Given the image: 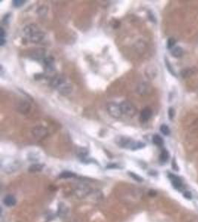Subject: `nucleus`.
<instances>
[{"label":"nucleus","instance_id":"obj_16","mask_svg":"<svg viewBox=\"0 0 198 222\" xmlns=\"http://www.w3.org/2000/svg\"><path fill=\"white\" fill-rule=\"evenodd\" d=\"M152 141L153 143L155 144V145L157 146H162L163 144V143H164L163 138L159 135H154L152 138Z\"/></svg>","mask_w":198,"mask_h":222},{"label":"nucleus","instance_id":"obj_7","mask_svg":"<svg viewBox=\"0 0 198 222\" xmlns=\"http://www.w3.org/2000/svg\"><path fill=\"white\" fill-rule=\"evenodd\" d=\"M32 133L37 138L41 139L48 135V130L43 127H36L32 130Z\"/></svg>","mask_w":198,"mask_h":222},{"label":"nucleus","instance_id":"obj_19","mask_svg":"<svg viewBox=\"0 0 198 222\" xmlns=\"http://www.w3.org/2000/svg\"><path fill=\"white\" fill-rule=\"evenodd\" d=\"M165 63H166V67H167V70H168V71L171 73V75L175 76H177L175 70H174V69H173V67H172V66H171V64H170L169 61H168L167 58H165Z\"/></svg>","mask_w":198,"mask_h":222},{"label":"nucleus","instance_id":"obj_13","mask_svg":"<svg viewBox=\"0 0 198 222\" xmlns=\"http://www.w3.org/2000/svg\"><path fill=\"white\" fill-rule=\"evenodd\" d=\"M171 54L175 58H180L183 55V50L180 47H175L171 49Z\"/></svg>","mask_w":198,"mask_h":222},{"label":"nucleus","instance_id":"obj_20","mask_svg":"<svg viewBox=\"0 0 198 222\" xmlns=\"http://www.w3.org/2000/svg\"><path fill=\"white\" fill-rule=\"evenodd\" d=\"M76 175L74 173H72L71 172H64L60 174L59 178H62V179H68V178H74L75 177Z\"/></svg>","mask_w":198,"mask_h":222},{"label":"nucleus","instance_id":"obj_4","mask_svg":"<svg viewBox=\"0 0 198 222\" xmlns=\"http://www.w3.org/2000/svg\"><path fill=\"white\" fill-rule=\"evenodd\" d=\"M107 111L111 117L115 119H119L123 115L120 106L116 103L108 104L107 106Z\"/></svg>","mask_w":198,"mask_h":222},{"label":"nucleus","instance_id":"obj_22","mask_svg":"<svg viewBox=\"0 0 198 222\" xmlns=\"http://www.w3.org/2000/svg\"><path fill=\"white\" fill-rule=\"evenodd\" d=\"M176 44V40L174 38H169L167 41V48L172 49Z\"/></svg>","mask_w":198,"mask_h":222},{"label":"nucleus","instance_id":"obj_24","mask_svg":"<svg viewBox=\"0 0 198 222\" xmlns=\"http://www.w3.org/2000/svg\"><path fill=\"white\" fill-rule=\"evenodd\" d=\"M168 118H169L170 120H173V119L175 118V109H174L173 107H170V108L168 109Z\"/></svg>","mask_w":198,"mask_h":222},{"label":"nucleus","instance_id":"obj_11","mask_svg":"<svg viewBox=\"0 0 198 222\" xmlns=\"http://www.w3.org/2000/svg\"><path fill=\"white\" fill-rule=\"evenodd\" d=\"M65 82V79H64L63 77L62 76H57L54 78V79L51 80V82H50V85L52 86V87H55V88H58L61 85Z\"/></svg>","mask_w":198,"mask_h":222},{"label":"nucleus","instance_id":"obj_21","mask_svg":"<svg viewBox=\"0 0 198 222\" xmlns=\"http://www.w3.org/2000/svg\"><path fill=\"white\" fill-rule=\"evenodd\" d=\"M128 174H129V175L131 176V178H132L133 179H135L136 181H139V182H142L143 181V179L142 177H140L139 175H137V174L135 173H132V172H129L128 173Z\"/></svg>","mask_w":198,"mask_h":222},{"label":"nucleus","instance_id":"obj_1","mask_svg":"<svg viewBox=\"0 0 198 222\" xmlns=\"http://www.w3.org/2000/svg\"><path fill=\"white\" fill-rule=\"evenodd\" d=\"M115 142L119 147L123 148L129 149L131 151H137L145 147L146 144L143 142H135L132 139L126 136H118L115 139Z\"/></svg>","mask_w":198,"mask_h":222},{"label":"nucleus","instance_id":"obj_10","mask_svg":"<svg viewBox=\"0 0 198 222\" xmlns=\"http://www.w3.org/2000/svg\"><path fill=\"white\" fill-rule=\"evenodd\" d=\"M3 203L7 207H13L17 204V199L14 195H8L4 198Z\"/></svg>","mask_w":198,"mask_h":222},{"label":"nucleus","instance_id":"obj_18","mask_svg":"<svg viewBox=\"0 0 198 222\" xmlns=\"http://www.w3.org/2000/svg\"><path fill=\"white\" fill-rule=\"evenodd\" d=\"M159 130H160L162 133L165 135H168L170 134V132H171L169 127H168L166 124H162V125L160 126Z\"/></svg>","mask_w":198,"mask_h":222},{"label":"nucleus","instance_id":"obj_15","mask_svg":"<svg viewBox=\"0 0 198 222\" xmlns=\"http://www.w3.org/2000/svg\"><path fill=\"white\" fill-rule=\"evenodd\" d=\"M168 159H169V153H168V151L163 150V151L159 155V161L163 163H166V162H168Z\"/></svg>","mask_w":198,"mask_h":222},{"label":"nucleus","instance_id":"obj_8","mask_svg":"<svg viewBox=\"0 0 198 222\" xmlns=\"http://www.w3.org/2000/svg\"><path fill=\"white\" fill-rule=\"evenodd\" d=\"M57 89H58L60 93L63 94V95H68V94L71 93V91H72V86L70 84L64 82Z\"/></svg>","mask_w":198,"mask_h":222},{"label":"nucleus","instance_id":"obj_12","mask_svg":"<svg viewBox=\"0 0 198 222\" xmlns=\"http://www.w3.org/2000/svg\"><path fill=\"white\" fill-rule=\"evenodd\" d=\"M197 73V70L195 68H186L184 69L181 71V76L183 79H186V78H189L190 76H193Z\"/></svg>","mask_w":198,"mask_h":222},{"label":"nucleus","instance_id":"obj_9","mask_svg":"<svg viewBox=\"0 0 198 222\" xmlns=\"http://www.w3.org/2000/svg\"><path fill=\"white\" fill-rule=\"evenodd\" d=\"M151 115H152V110H151V108L145 107L141 111V113H140V119L143 122H146L148 119H150Z\"/></svg>","mask_w":198,"mask_h":222},{"label":"nucleus","instance_id":"obj_2","mask_svg":"<svg viewBox=\"0 0 198 222\" xmlns=\"http://www.w3.org/2000/svg\"><path fill=\"white\" fill-rule=\"evenodd\" d=\"M24 33L31 42L37 43L42 41L44 38V33L36 25H29L25 27Z\"/></svg>","mask_w":198,"mask_h":222},{"label":"nucleus","instance_id":"obj_25","mask_svg":"<svg viewBox=\"0 0 198 222\" xmlns=\"http://www.w3.org/2000/svg\"><path fill=\"white\" fill-rule=\"evenodd\" d=\"M171 167H172L173 170H176V171L179 170V167H178L177 163L176 162V160H175V159H173V161H172V163H171Z\"/></svg>","mask_w":198,"mask_h":222},{"label":"nucleus","instance_id":"obj_5","mask_svg":"<svg viewBox=\"0 0 198 222\" xmlns=\"http://www.w3.org/2000/svg\"><path fill=\"white\" fill-rule=\"evenodd\" d=\"M168 178L171 180V184H172L173 187L176 190H182V188H183V183H182V181L180 178L171 173H168Z\"/></svg>","mask_w":198,"mask_h":222},{"label":"nucleus","instance_id":"obj_17","mask_svg":"<svg viewBox=\"0 0 198 222\" xmlns=\"http://www.w3.org/2000/svg\"><path fill=\"white\" fill-rule=\"evenodd\" d=\"M30 110V105L28 102H22L19 104V110L22 112V113H27L28 110Z\"/></svg>","mask_w":198,"mask_h":222},{"label":"nucleus","instance_id":"obj_23","mask_svg":"<svg viewBox=\"0 0 198 222\" xmlns=\"http://www.w3.org/2000/svg\"><path fill=\"white\" fill-rule=\"evenodd\" d=\"M25 2V1H23V0H14V1L12 2V3H13V5L15 8H19L22 5H23Z\"/></svg>","mask_w":198,"mask_h":222},{"label":"nucleus","instance_id":"obj_6","mask_svg":"<svg viewBox=\"0 0 198 222\" xmlns=\"http://www.w3.org/2000/svg\"><path fill=\"white\" fill-rule=\"evenodd\" d=\"M151 91V87L147 83H141L137 87V93L139 95H146Z\"/></svg>","mask_w":198,"mask_h":222},{"label":"nucleus","instance_id":"obj_14","mask_svg":"<svg viewBox=\"0 0 198 222\" xmlns=\"http://www.w3.org/2000/svg\"><path fill=\"white\" fill-rule=\"evenodd\" d=\"M43 167H44L43 164H34L28 167V170L29 172H31V173L39 172V171L42 170V169H43Z\"/></svg>","mask_w":198,"mask_h":222},{"label":"nucleus","instance_id":"obj_3","mask_svg":"<svg viewBox=\"0 0 198 222\" xmlns=\"http://www.w3.org/2000/svg\"><path fill=\"white\" fill-rule=\"evenodd\" d=\"M122 113L128 117H133L137 113V108L131 102L124 101L119 104Z\"/></svg>","mask_w":198,"mask_h":222},{"label":"nucleus","instance_id":"obj_26","mask_svg":"<svg viewBox=\"0 0 198 222\" xmlns=\"http://www.w3.org/2000/svg\"><path fill=\"white\" fill-rule=\"evenodd\" d=\"M183 196H184L186 199H189V200L192 199V195H191V192H188V191H186V192H183Z\"/></svg>","mask_w":198,"mask_h":222}]
</instances>
